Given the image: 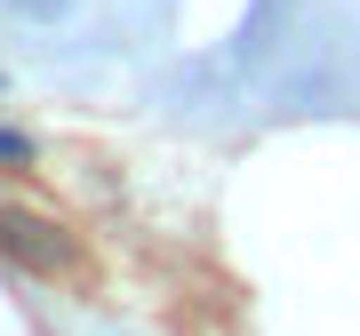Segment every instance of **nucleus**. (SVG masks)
I'll list each match as a JSON object with an SVG mask.
<instances>
[{"label": "nucleus", "instance_id": "nucleus-2", "mask_svg": "<svg viewBox=\"0 0 360 336\" xmlns=\"http://www.w3.org/2000/svg\"><path fill=\"white\" fill-rule=\"evenodd\" d=\"M8 8H16V16H56L65 0H8Z\"/></svg>", "mask_w": 360, "mask_h": 336}, {"label": "nucleus", "instance_id": "nucleus-1", "mask_svg": "<svg viewBox=\"0 0 360 336\" xmlns=\"http://www.w3.org/2000/svg\"><path fill=\"white\" fill-rule=\"evenodd\" d=\"M0 257H16L25 272H72V240H65V224H49V217H32V208H0Z\"/></svg>", "mask_w": 360, "mask_h": 336}]
</instances>
